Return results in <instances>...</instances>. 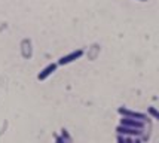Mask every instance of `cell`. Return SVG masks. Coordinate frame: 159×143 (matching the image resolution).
Instances as JSON below:
<instances>
[{
	"label": "cell",
	"mask_w": 159,
	"mask_h": 143,
	"mask_svg": "<svg viewBox=\"0 0 159 143\" xmlns=\"http://www.w3.org/2000/svg\"><path fill=\"white\" fill-rule=\"evenodd\" d=\"M135 143H143V142L140 140V137H135Z\"/></svg>",
	"instance_id": "30bf717a"
},
{
	"label": "cell",
	"mask_w": 159,
	"mask_h": 143,
	"mask_svg": "<svg viewBox=\"0 0 159 143\" xmlns=\"http://www.w3.org/2000/svg\"><path fill=\"white\" fill-rule=\"evenodd\" d=\"M116 142H118V143H126V137L118 134V137H116Z\"/></svg>",
	"instance_id": "52a82bcc"
},
{
	"label": "cell",
	"mask_w": 159,
	"mask_h": 143,
	"mask_svg": "<svg viewBox=\"0 0 159 143\" xmlns=\"http://www.w3.org/2000/svg\"><path fill=\"white\" fill-rule=\"evenodd\" d=\"M147 115L150 116V118H153V119L159 121V110L156 109V107H153V106H149V107H147Z\"/></svg>",
	"instance_id": "8992f818"
},
{
	"label": "cell",
	"mask_w": 159,
	"mask_h": 143,
	"mask_svg": "<svg viewBox=\"0 0 159 143\" xmlns=\"http://www.w3.org/2000/svg\"><path fill=\"white\" fill-rule=\"evenodd\" d=\"M118 113L120 116H126V118H132V119H139V121H143V122H147L149 121V115L147 113H143V112H135L132 109H128V107H119Z\"/></svg>",
	"instance_id": "6da1fadb"
},
{
	"label": "cell",
	"mask_w": 159,
	"mask_h": 143,
	"mask_svg": "<svg viewBox=\"0 0 159 143\" xmlns=\"http://www.w3.org/2000/svg\"><path fill=\"white\" fill-rule=\"evenodd\" d=\"M120 125L125 127H131V128H139V130H144V124L143 121L139 119H132V118H126V116H120Z\"/></svg>",
	"instance_id": "5b68a950"
},
{
	"label": "cell",
	"mask_w": 159,
	"mask_h": 143,
	"mask_svg": "<svg viewBox=\"0 0 159 143\" xmlns=\"http://www.w3.org/2000/svg\"><path fill=\"white\" fill-rule=\"evenodd\" d=\"M140 2H146V0H140Z\"/></svg>",
	"instance_id": "8fae6325"
},
{
	"label": "cell",
	"mask_w": 159,
	"mask_h": 143,
	"mask_svg": "<svg viewBox=\"0 0 159 143\" xmlns=\"http://www.w3.org/2000/svg\"><path fill=\"white\" fill-rule=\"evenodd\" d=\"M55 143H69V142H67L62 136H57L55 137Z\"/></svg>",
	"instance_id": "ba28073f"
},
{
	"label": "cell",
	"mask_w": 159,
	"mask_h": 143,
	"mask_svg": "<svg viewBox=\"0 0 159 143\" xmlns=\"http://www.w3.org/2000/svg\"><path fill=\"white\" fill-rule=\"evenodd\" d=\"M57 69H58V63H49L46 67L42 69V72H39V75H37V79H39L40 82L46 81L49 76L54 73V72H57Z\"/></svg>",
	"instance_id": "277c9868"
},
{
	"label": "cell",
	"mask_w": 159,
	"mask_h": 143,
	"mask_svg": "<svg viewBox=\"0 0 159 143\" xmlns=\"http://www.w3.org/2000/svg\"><path fill=\"white\" fill-rule=\"evenodd\" d=\"M80 57H83V49H75V51L69 52L67 55H62L57 63H58V66H67V64H70V63L79 60Z\"/></svg>",
	"instance_id": "7a4b0ae2"
},
{
	"label": "cell",
	"mask_w": 159,
	"mask_h": 143,
	"mask_svg": "<svg viewBox=\"0 0 159 143\" xmlns=\"http://www.w3.org/2000/svg\"><path fill=\"white\" fill-rule=\"evenodd\" d=\"M126 143H135V139L134 137H126Z\"/></svg>",
	"instance_id": "9c48e42d"
},
{
	"label": "cell",
	"mask_w": 159,
	"mask_h": 143,
	"mask_svg": "<svg viewBox=\"0 0 159 143\" xmlns=\"http://www.w3.org/2000/svg\"><path fill=\"white\" fill-rule=\"evenodd\" d=\"M116 134H120V136L125 137H141L143 136V130L139 128H131V127H125V125H120L119 124L116 127Z\"/></svg>",
	"instance_id": "3957f363"
}]
</instances>
